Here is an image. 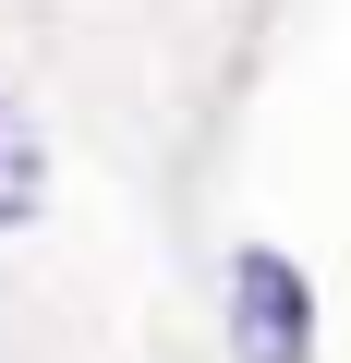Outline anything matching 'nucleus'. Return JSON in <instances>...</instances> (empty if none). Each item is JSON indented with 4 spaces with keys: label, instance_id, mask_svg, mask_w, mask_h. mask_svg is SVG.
<instances>
[{
    "label": "nucleus",
    "instance_id": "obj_1",
    "mask_svg": "<svg viewBox=\"0 0 351 363\" xmlns=\"http://www.w3.org/2000/svg\"><path fill=\"white\" fill-rule=\"evenodd\" d=\"M230 363H315V291L267 242L230 255Z\"/></svg>",
    "mask_w": 351,
    "mask_h": 363
},
{
    "label": "nucleus",
    "instance_id": "obj_2",
    "mask_svg": "<svg viewBox=\"0 0 351 363\" xmlns=\"http://www.w3.org/2000/svg\"><path fill=\"white\" fill-rule=\"evenodd\" d=\"M49 206V145H37V121L0 97V230H25Z\"/></svg>",
    "mask_w": 351,
    "mask_h": 363
}]
</instances>
